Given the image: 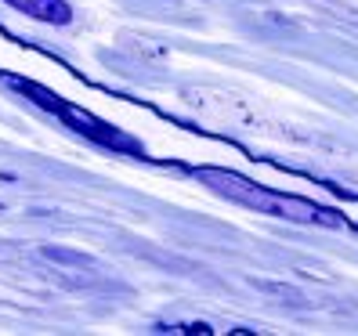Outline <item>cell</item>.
I'll use <instances>...</instances> for the list:
<instances>
[{
    "label": "cell",
    "instance_id": "cell-1",
    "mask_svg": "<svg viewBox=\"0 0 358 336\" xmlns=\"http://www.w3.org/2000/svg\"><path fill=\"white\" fill-rule=\"evenodd\" d=\"M196 177L210 188V192H217V196L239 203V206L257 210V214H268V217H282V221H297V224H326V228L348 224V217L329 210V206H319V203L301 199V196L271 192V188H261L236 170H224V166H199Z\"/></svg>",
    "mask_w": 358,
    "mask_h": 336
},
{
    "label": "cell",
    "instance_id": "cell-2",
    "mask_svg": "<svg viewBox=\"0 0 358 336\" xmlns=\"http://www.w3.org/2000/svg\"><path fill=\"white\" fill-rule=\"evenodd\" d=\"M4 4H11L15 11L36 18V22H48V26H66L73 18V8L66 0H4Z\"/></svg>",
    "mask_w": 358,
    "mask_h": 336
}]
</instances>
